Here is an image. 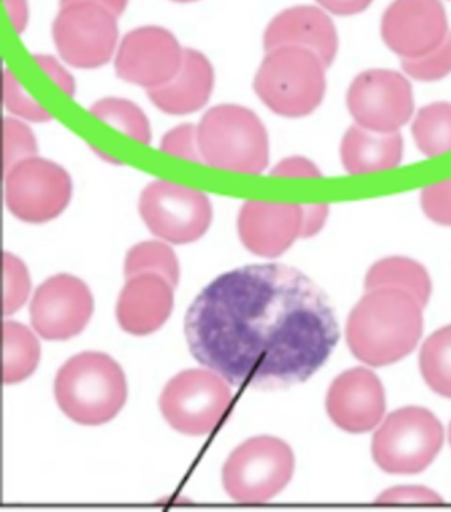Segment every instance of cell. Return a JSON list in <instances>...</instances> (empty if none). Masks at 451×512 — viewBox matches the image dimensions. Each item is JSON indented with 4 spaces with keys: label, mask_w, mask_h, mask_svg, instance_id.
<instances>
[{
    "label": "cell",
    "mask_w": 451,
    "mask_h": 512,
    "mask_svg": "<svg viewBox=\"0 0 451 512\" xmlns=\"http://www.w3.org/2000/svg\"><path fill=\"white\" fill-rule=\"evenodd\" d=\"M377 505H441L442 498L425 487H396L384 491L375 501Z\"/></svg>",
    "instance_id": "obj_34"
},
{
    "label": "cell",
    "mask_w": 451,
    "mask_h": 512,
    "mask_svg": "<svg viewBox=\"0 0 451 512\" xmlns=\"http://www.w3.org/2000/svg\"><path fill=\"white\" fill-rule=\"evenodd\" d=\"M326 408L336 427L352 434L367 433L385 415L387 399L383 384L367 368L343 372L328 389Z\"/></svg>",
    "instance_id": "obj_16"
},
{
    "label": "cell",
    "mask_w": 451,
    "mask_h": 512,
    "mask_svg": "<svg viewBox=\"0 0 451 512\" xmlns=\"http://www.w3.org/2000/svg\"><path fill=\"white\" fill-rule=\"evenodd\" d=\"M413 137L418 149L428 157L451 151V104L437 102L425 106L413 124Z\"/></svg>",
    "instance_id": "obj_24"
},
{
    "label": "cell",
    "mask_w": 451,
    "mask_h": 512,
    "mask_svg": "<svg viewBox=\"0 0 451 512\" xmlns=\"http://www.w3.org/2000/svg\"><path fill=\"white\" fill-rule=\"evenodd\" d=\"M237 228L241 243L261 257L281 256L301 237L302 206L248 202L241 208Z\"/></svg>",
    "instance_id": "obj_17"
},
{
    "label": "cell",
    "mask_w": 451,
    "mask_h": 512,
    "mask_svg": "<svg viewBox=\"0 0 451 512\" xmlns=\"http://www.w3.org/2000/svg\"><path fill=\"white\" fill-rule=\"evenodd\" d=\"M184 331L200 364L233 387L261 391L309 380L340 337L326 294L281 264L221 274L188 309Z\"/></svg>",
    "instance_id": "obj_1"
},
{
    "label": "cell",
    "mask_w": 451,
    "mask_h": 512,
    "mask_svg": "<svg viewBox=\"0 0 451 512\" xmlns=\"http://www.w3.org/2000/svg\"><path fill=\"white\" fill-rule=\"evenodd\" d=\"M421 206L434 223L451 227V179L425 188L421 195Z\"/></svg>",
    "instance_id": "obj_32"
},
{
    "label": "cell",
    "mask_w": 451,
    "mask_h": 512,
    "mask_svg": "<svg viewBox=\"0 0 451 512\" xmlns=\"http://www.w3.org/2000/svg\"><path fill=\"white\" fill-rule=\"evenodd\" d=\"M55 397L61 411L80 425H102L120 413L127 400L120 364L102 352H81L57 372Z\"/></svg>",
    "instance_id": "obj_3"
},
{
    "label": "cell",
    "mask_w": 451,
    "mask_h": 512,
    "mask_svg": "<svg viewBox=\"0 0 451 512\" xmlns=\"http://www.w3.org/2000/svg\"><path fill=\"white\" fill-rule=\"evenodd\" d=\"M161 149L164 153L188 159V161L202 162L200 159L198 134L192 125H180L168 131L162 139Z\"/></svg>",
    "instance_id": "obj_33"
},
{
    "label": "cell",
    "mask_w": 451,
    "mask_h": 512,
    "mask_svg": "<svg viewBox=\"0 0 451 512\" xmlns=\"http://www.w3.org/2000/svg\"><path fill=\"white\" fill-rule=\"evenodd\" d=\"M395 288L412 294L422 307L432 294L429 273L418 262L405 257L384 258L369 269L366 289Z\"/></svg>",
    "instance_id": "obj_22"
},
{
    "label": "cell",
    "mask_w": 451,
    "mask_h": 512,
    "mask_svg": "<svg viewBox=\"0 0 451 512\" xmlns=\"http://www.w3.org/2000/svg\"><path fill=\"white\" fill-rule=\"evenodd\" d=\"M325 68L309 49L280 47L266 51L254 77V92L278 116H309L325 96Z\"/></svg>",
    "instance_id": "obj_5"
},
{
    "label": "cell",
    "mask_w": 451,
    "mask_h": 512,
    "mask_svg": "<svg viewBox=\"0 0 451 512\" xmlns=\"http://www.w3.org/2000/svg\"><path fill=\"white\" fill-rule=\"evenodd\" d=\"M449 440H450V445H451V424H450V429H449Z\"/></svg>",
    "instance_id": "obj_42"
},
{
    "label": "cell",
    "mask_w": 451,
    "mask_h": 512,
    "mask_svg": "<svg viewBox=\"0 0 451 512\" xmlns=\"http://www.w3.org/2000/svg\"><path fill=\"white\" fill-rule=\"evenodd\" d=\"M174 286L159 274L127 278L117 303L121 329L137 337L161 329L174 309Z\"/></svg>",
    "instance_id": "obj_18"
},
{
    "label": "cell",
    "mask_w": 451,
    "mask_h": 512,
    "mask_svg": "<svg viewBox=\"0 0 451 512\" xmlns=\"http://www.w3.org/2000/svg\"><path fill=\"white\" fill-rule=\"evenodd\" d=\"M184 49L170 31L142 27L129 32L116 52V72L121 80L147 90L157 89L176 76Z\"/></svg>",
    "instance_id": "obj_14"
},
{
    "label": "cell",
    "mask_w": 451,
    "mask_h": 512,
    "mask_svg": "<svg viewBox=\"0 0 451 512\" xmlns=\"http://www.w3.org/2000/svg\"><path fill=\"white\" fill-rule=\"evenodd\" d=\"M143 273L159 274L176 288L180 266L175 252L161 241H145L135 245L126 256L125 276L130 278Z\"/></svg>",
    "instance_id": "obj_26"
},
{
    "label": "cell",
    "mask_w": 451,
    "mask_h": 512,
    "mask_svg": "<svg viewBox=\"0 0 451 512\" xmlns=\"http://www.w3.org/2000/svg\"><path fill=\"white\" fill-rule=\"evenodd\" d=\"M72 2H79V0H61V6ZM85 2L101 4V6H104L108 8V10L112 11L113 14L120 16L123 14V11L126 10L127 2H129V0H85Z\"/></svg>",
    "instance_id": "obj_40"
},
{
    "label": "cell",
    "mask_w": 451,
    "mask_h": 512,
    "mask_svg": "<svg viewBox=\"0 0 451 512\" xmlns=\"http://www.w3.org/2000/svg\"><path fill=\"white\" fill-rule=\"evenodd\" d=\"M4 315L14 314L27 302L31 278L27 266L11 253H4Z\"/></svg>",
    "instance_id": "obj_28"
},
{
    "label": "cell",
    "mask_w": 451,
    "mask_h": 512,
    "mask_svg": "<svg viewBox=\"0 0 451 512\" xmlns=\"http://www.w3.org/2000/svg\"><path fill=\"white\" fill-rule=\"evenodd\" d=\"M276 176H293V178H319L321 172L318 167L309 159L302 157H291L278 163L272 172Z\"/></svg>",
    "instance_id": "obj_36"
},
{
    "label": "cell",
    "mask_w": 451,
    "mask_h": 512,
    "mask_svg": "<svg viewBox=\"0 0 451 512\" xmlns=\"http://www.w3.org/2000/svg\"><path fill=\"white\" fill-rule=\"evenodd\" d=\"M35 60L38 61L40 68L43 69V71L47 73V75L51 77V79L68 94V96H73V94H75V80H73L71 73H69L67 69H65L63 65L55 59V57L49 55H36Z\"/></svg>",
    "instance_id": "obj_35"
},
{
    "label": "cell",
    "mask_w": 451,
    "mask_h": 512,
    "mask_svg": "<svg viewBox=\"0 0 451 512\" xmlns=\"http://www.w3.org/2000/svg\"><path fill=\"white\" fill-rule=\"evenodd\" d=\"M90 113L139 142L151 141L149 118L131 101L123 98H104L90 108Z\"/></svg>",
    "instance_id": "obj_27"
},
{
    "label": "cell",
    "mask_w": 451,
    "mask_h": 512,
    "mask_svg": "<svg viewBox=\"0 0 451 512\" xmlns=\"http://www.w3.org/2000/svg\"><path fill=\"white\" fill-rule=\"evenodd\" d=\"M215 85L211 61L202 52L184 49L183 64L167 84L147 90L150 101L161 112L171 116H187L199 112L209 101Z\"/></svg>",
    "instance_id": "obj_20"
},
{
    "label": "cell",
    "mask_w": 451,
    "mask_h": 512,
    "mask_svg": "<svg viewBox=\"0 0 451 512\" xmlns=\"http://www.w3.org/2000/svg\"><path fill=\"white\" fill-rule=\"evenodd\" d=\"M347 105L360 128L397 133L412 117V86L400 73L372 69L356 77L348 90Z\"/></svg>",
    "instance_id": "obj_12"
},
{
    "label": "cell",
    "mask_w": 451,
    "mask_h": 512,
    "mask_svg": "<svg viewBox=\"0 0 451 512\" xmlns=\"http://www.w3.org/2000/svg\"><path fill=\"white\" fill-rule=\"evenodd\" d=\"M174 2H178V3H190V2H196V0H174Z\"/></svg>",
    "instance_id": "obj_41"
},
{
    "label": "cell",
    "mask_w": 451,
    "mask_h": 512,
    "mask_svg": "<svg viewBox=\"0 0 451 512\" xmlns=\"http://www.w3.org/2000/svg\"><path fill=\"white\" fill-rule=\"evenodd\" d=\"M422 310L420 302L404 290H367L348 318V347L368 366L383 367L399 362L420 341L424 330Z\"/></svg>",
    "instance_id": "obj_2"
},
{
    "label": "cell",
    "mask_w": 451,
    "mask_h": 512,
    "mask_svg": "<svg viewBox=\"0 0 451 512\" xmlns=\"http://www.w3.org/2000/svg\"><path fill=\"white\" fill-rule=\"evenodd\" d=\"M328 217L326 204H310L302 206L301 237H313L325 227Z\"/></svg>",
    "instance_id": "obj_37"
},
{
    "label": "cell",
    "mask_w": 451,
    "mask_h": 512,
    "mask_svg": "<svg viewBox=\"0 0 451 512\" xmlns=\"http://www.w3.org/2000/svg\"><path fill=\"white\" fill-rule=\"evenodd\" d=\"M118 16L94 2L61 6L53 23V42L64 61L79 69H96L116 56Z\"/></svg>",
    "instance_id": "obj_9"
},
{
    "label": "cell",
    "mask_w": 451,
    "mask_h": 512,
    "mask_svg": "<svg viewBox=\"0 0 451 512\" xmlns=\"http://www.w3.org/2000/svg\"><path fill=\"white\" fill-rule=\"evenodd\" d=\"M6 204L19 220L43 224L63 214L72 199L71 176L55 162L31 157L4 172Z\"/></svg>",
    "instance_id": "obj_11"
},
{
    "label": "cell",
    "mask_w": 451,
    "mask_h": 512,
    "mask_svg": "<svg viewBox=\"0 0 451 512\" xmlns=\"http://www.w3.org/2000/svg\"><path fill=\"white\" fill-rule=\"evenodd\" d=\"M317 2L332 14L350 16L366 10L372 0H317Z\"/></svg>",
    "instance_id": "obj_38"
},
{
    "label": "cell",
    "mask_w": 451,
    "mask_h": 512,
    "mask_svg": "<svg viewBox=\"0 0 451 512\" xmlns=\"http://www.w3.org/2000/svg\"><path fill=\"white\" fill-rule=\"evenodd\" d=\"M403 158V138L399 133H373L354 126L344 135L342 161L351 174L395 169Z\"/></svg>",
    "instance_id": "obj_21"
},
{
    "label": "cell",
    "mask_w": 451,
    "mask_h": 512,
    "mask_svg": "<svg viewBox=\"0 0 451 512\" xmlns=\"http://www.w3.org/2000/svg\"><path fill=\"white\" fill-rule=\"evenodd\" d=\"M6 4L8 16L14 26L16 32L24 31L28 23V4L27 0H4Z\"/></svg>",
    "instance_id": "obj_39"
},
{
    "label": "cell",
    "mask_w": 451,
    "mask_h": 512,
    "mask_svg": "<svg viewBox=\"0 0 451 512\" xmlns=\"http://www.w3.org/2000/svg\"><path fill=\"white\" fill-rule=\"evenodd\" d=\"M139 214L153 235L167 243H195L211 227V200L203 192L157 180L142 191Z\"/></svg>",
    "instance_id": "obj_10"
},
{
    "label": "cell",
    "mask_w": 451,
    "mask_h": 512,
    "mask_svg": "<svg viewBox=\"0 0 451 512\" xmlns=\"http://www.w3.org/2000/svg\"><path fill=\"white\" fill-rule=\"evenodd\" d=\"M38 143L34 133L19 118L4 120V172L24 159L35 157Z\"/></svg>",
    "instance_id": "obj_29"
},
{
    "label": "cell",
    "mask_w": 451,
    "mask_h": 512,
    "mask_svg": "<svg viewBox=\"0 0 451 512\" xmlns=\"http://www.w3.org/2000/svg\"><path fill=\"white\" fill-rule=\"evenodd\" d=\"M420 370L434 392L451 399V325L436 331L422 346Z\"/></svg>",
    "instance_id": "obj_25"
},
{
    "label": "cell",
    "mask_w": 451,
    "mask_h": 512,
    "mask_svg": "<svg viewBox=\"0 0 451 512\" xmlns=\"http://www.w3.org/2000/svg\"><path fill=\"white\" fill-rule=\"evenodd\" d=\"M93 310L88 285L71 274H57L36 289L31 323L45 341H68L84 331Z\"/></svg>",
    "instance_id": "obj_13"
},
{
    "label": "cell",
    "mask_w": 451,
    "mask_h": 512,
    "mask_svg": "<svg viewBox=\"0 0 451 512\" xmlns=\"http://www.w3.org/2000/svg\"><path fill=\"white\" fill-rule=\"evenodd\" d=\"M4 105L8 112L14 114L19 120L30 122L51 121V114L34 100L30 94L19 84L11 72L4 71Z\"/></svg>",
    "instance_id": "obj_30"
},
{
    "label": "cell",
    "mask_w": 451,
    "mask_h": 512,
    "mask_svg": "<svg viewBox=\"0 0 451 512\" xmlns=\"http://www.w3.org/2000/svg\"><path fill=\"white\" fill-rule=\"evenodd\" d=\"M265 51L280 47L309 49L330 67L338 52V35L331 19L317 7L289 8L270 22L264 36Z\"/></svg>",
    "instance_id": "obj_19"
},
{
    "label": "cell",
    "mask_w": 451,
    "mask_h": 512,
    "mask_svg": "<svg viewBox=\"0 0 451 512\" xmlns=\"http://www.w3.org/2000/svg\"><path fill=\"white\" fill-rule=\"evenodd\" d=\"M294 453L280 438H250L229 456L223 485L229 497L243 505H262L285 489L294 474Z\"/></svg>",
    "instance_id": "obj_6"
},
{
    "label": "cell",
    "mask_w": 451,
    "mask_h": 512,
    "mask_svg": "<svg viewBox=\"0 0 451 512\" xmlns=\"http://www.w3.org/2000/svg\"><path fill=\"white\" fill-rule=\"evenodd\" d=\"M381 34L401 59H418L448 38V18L440 0H395L385 11Z\"/></svg>",
    "instance_id": "obj_15"
},
{
    "label": "cell",
    "mask_w": 451,
    "mask_h": 512,
    "mask_svg": "<svg viewBox=\"0 0 451 512\" xmlns=\"http://www.w3.org/2000/svg\"><path fill=\"white\" fill-rule=\"evenodd\" d=\"M227 380L215 371L180 372L164 387L159 407L170 427L187 436L213 432L232 405Z\"/></svg>",
    "instance_id": "obj_8"
},
{
    "label": "cell",
    "mask_w": 451,
    "mask_h": 512,
    "mask_svg": "<svg viewBox=\"0 0 451 512\" xmlns=\"http://www.w3.org/2000/svg\"><path fill=\"white\" fill-rule=\"evenodd\" d=\"M444 445V428L428 409L391 413L372 440L377 466L389 474H418L433 464Z\"/></svg>",
    "instance_id": "obj_7"
},
{
    "label": "cell",
    "mask_w": 451,
    "mask_h": 512,
    "mask_svg": "<svg viewBox=\"0 0 451 512\" xmlns=\"http://www.w3.org/2000/svg\"><path fill=\"white\" fill-rule=\"evenodd\" d=\"M3 348L4 384H18L34 374L40 362V344L28 327L4 322Z\"/></svg>",
    "instance_id": "obj_23"
},
{
    "label": "cell",
    "mask_w": 451,
    "mask_h": 512,
    "mask_svg": "<svg viewBox=\"0 0 451 512\" xmlns=\"http://www.w3.org/2000/svg\"><path fill=\"white\" fill-rule=\"evenodd\" d=\"M200 159L216 169L261 174L269 163L268 131L252 110L215 106L196 126Z\"/></svg>",
    "instance_id": "obj_4"
},
{
    "label": "cell",
    "mask_w": 451,
    "mask_h": 512,
    "mask_svg": "<svg viewBox=\"0 0 451 512\" xmlns=\"http://www.w3.org/2000/svg\"><path fill=\"white\" fill-rule=\"evenodd\" d=\"M404 71L418 81H437L451 73V34L428 55L418 59H403Z\"/></svg>",
    "instance_id": "obj_31"
}]
</instances>
